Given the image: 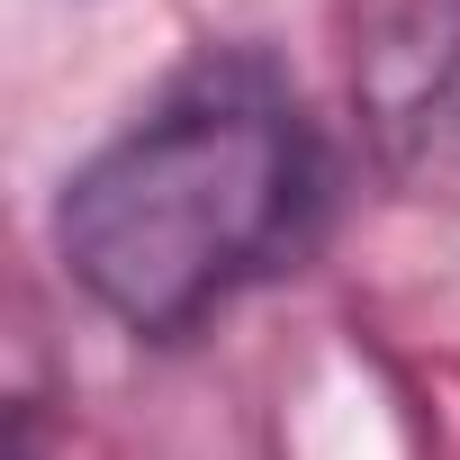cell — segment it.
Segmentation results:
<instances>
[{"instance_id":"2","label":"cell","mask_w":460,"mask_h":460,"mask_svg":"<svg viewBox=\"0 0 460 460\" xmlns=\"http://www.w3.org/2000/svg\"><path fill=\"white\" fill-rule=\"evenodd\" d=\"M379 154L415 190H460V0H379L361 37Z\"/></svg>"},{"instance_id":"1","label":"cell","mask_w":460,"mask_h":460,"mask_svg":"<svg viewBox=\"0 0 460 460\" xmlns=\"http://www.w3.org/2000/svg\"><path fill=\"white\" fill-rule=\"evenodd\" d=\"M325 199L334 163L298 91L253 55H217L64 181L55 253L109 325L181 343L244 289L298 271Z\"/></svg>"}]
</instances>
